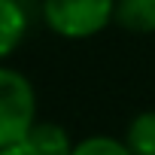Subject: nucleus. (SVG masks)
Returning a JSON list of instances; mask_svg holds the SVG:
<instances>
[{
    "label": "nucleus",
    "instance_id": "nucleus-1",
    "mask_svg": "<svg viewBox=\"0 0 155 155\" xmlns=\"http://www.w3.org/2000/svg\"><path fill=\"white\" fill-rule=\"evenodd\" d=\"M43 21L61 40H88L116 21V0H43Z\"/></svg>",
    "mask_w": 155,
    "mask_h": 155
},
{
    "label": "nucleus",
    "instance_id": "nucleus-2",
    "mask_svg": "<svg viewBox=\"0 0 155 155\" xmlns=\"http://www.w3.org/2000/svg\"><path fill=\"white\" fill-rule=\"evenodd\" d=\"M34 125H37V91L31 79L21 70L0 64V149L25 140Z\"/></svg>",
    "mask_w": 155,
    "mask_h": 155
},
{
    "label": "nucleus",
    "instance_id": "nucleus-3",
    "mask_svg": "<svg viewBox=\"0 0 155 155\" xmlns=\"http://www.w3.org/2000/svg\"><path fill=\"white\" fill-rule=\"evenodd\" d=\"M28 34V9L25 0H0V64H3Z\"/></svg>",
    "mask_w": 155,
    "mask_h": 155
},
{
    "label": "nucleus",
    "instance_id": "nucleus-4",
    "mask_svg": "<svg viewBox=\"0 0 155 155\" xmlns=\"http://www.w3.org/2000/svg\"><path fill=\"white\" fill-rule=\"evenodd\" d=\"M116 21L128 34H155V0H116Z\"/></svg>",
    "mask_w": 155,
    "mask_h": 155
},
{
    "label": "nucleus",
    "instance_id": "nucleus-5",
    "mask_svg": "<svg viewBox=\"0 0 155 155\" xmlns=\"http://www.w3.org/2000/svg\"><path fill=\"white\" fill-rule=\"evenodd\" d=\"M37 155H73V140L58 122H37L28 134Z\"/></svg>",
    "mask_w": 155,
    "mask_h": 155
},
{
    "label": "nucleus",
    "instance_id": "nucleus-6",
    "mask_svg": "<svg viewBox=\"0 0 155 155\" xmlns=\"http://www.w3.org/2000/svg\"><path fill=\"white\" fill-rule=\"evenodd\" d=\"M125 143L134 155H155V110H146L131 119Z\"/></svg>",
    "mask_w": 155,
    "mask_h": 155
},
{
    "label": "nucleus",
    "instance_id": "nucleus-7",
    "mask_svg": "<svg viewBox=\"0 0 155 155\" xmlns=\"http://www.w3.org/2000/svg\"><path fill=\"white\" fill-rule=\"evenodd\" d=\"M73 155H134L128 149L125 140H116V137H107V134H94V137H85L73 146Z\"/></svg>",
    "mask_w": 155,
    "mask_h": 155
},
{
    "label": "nucleus",
    "instance_id": "nucleus-8",
    "mask_svg": "<svg viewBox=\"0 0 155 155\" xmlns=\"http://www.w3.org/2000/svg\"><path fill=\"white\" fill-rule=\"evenodd\" d=\"M0 155H37V149H34V146H31V140L25 137V140H18V143L3 146V149H0Z\"/></svg>",
    "mask_w": 155,
    "mask_h": 155
}]
</instances>
